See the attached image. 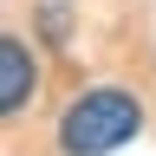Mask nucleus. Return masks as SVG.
I'll return each mask as SVG.
<instances>
[{
    "mask_svg": "<svg viewBox=\"0 0 156 156\" xmlns=\"http://www.w3.org/2000/svg\"><path fill=\"white\" fill-rule=\"evenodd\" d=\"M143 130V104H136L130 91H85L78 104L58 117V143H65V156H104L117 143H130V136Z\"/></svg>",
    "mask_w": 156,
    "mask_h": 156,
    "instance_id": "nucleus-1",
    "label": "nucleus"
},
{
    "mask_svg": "<svg viewBox=\"0 0 156 156\" xmlns=\"http://www.w3.org/2000/svg\"><path fill=\"white\" fill-rule=\"evenodd\" d=\"M39 91V65L20 39H0V117H13L26 98Z\"/></svg>",
    "mask_w": 156,
    "mask_h": 156,
    "instance_id": "nucleus-2",
    "label": "nucleus"
}]
</instances>
